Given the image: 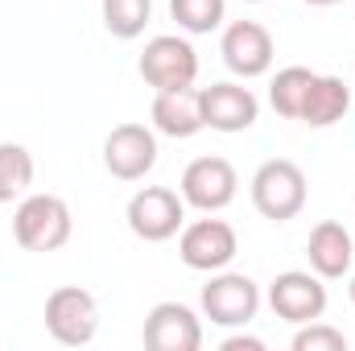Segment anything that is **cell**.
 <instances>
[{
  "instance_id": "2e32d148",
  "label": "cell",
  "mask_w": 355,
  "mask_h": 351,
  "mask_svg": "<svg viewBox=\"0 0 355 351\" xmlns=\"http://www.w3.org/2000/svg\"><path fill=\"white\" fill-rule=\"evenodd\" d=\"M347 108H352V87L339 75H314V87L306 95V108L297 120L310 128H331L347 116Z\"/></svg>"
},
{
  "instance_id": "603a6c76",
  "label": "cell",
  "mask_w": 355,
  "mask_h": 351,
  "mask_svg": "<svg viewBox=\"0 0 355 351\" xmlns=\"http://www.w3.org/2000/svg\"><path fill=\"white\" fill-rule=\"evenodd\" d=\"M306 4H314V8H331V4H343V0H306Z\"/></svg>"
},
{
  "instance_id": "9c48e42d",
  "label": "cell",
  "mask_w": 355,
  "mask_h": 351,
  "mask_svg": "<svg viewBox=\"0 0 355 351\" xmlns=\"http://www.w3.org/2000/svg\"><path fill=\"white\" fill-rule=\"evenodd\" d=\"M268 306H272L277 318H285L293 327L314 323V318L327 314V285H322V277L314 268L310 273H302V268L277 273L272 285H268Z\"/></svg>"
},
{
  "instance_id": "e0dca14e",
  "label": "cell",
  "mask_w": 355,
  "mask_h": 351,
  "mask_svg": "<svg viewBox=\"0 0 355 351\" xmlns=\"http://www.w3.org/2000/svg\"><path fill=\"white\" fill-rule=\"evenodd\" d=\"M310 87H314V71H310V67H285V71H277L272 83H268V103H272V112L285 116V120H297L302 108H306Z\"/></svg>"
},
{
  "instance_id": "8992f818",
  "label": "cell",
  "mask_w": 355,
  "mask_h": 351,
  "mask_svg": "<svg viewBox=\"0 0 355 351\" xmlns=\"http://www.w3.org/2000/svg\"><path fill=\"white\" fill-rule=\"evenodd\" d=\"M46 331L54 343L62 348H83L99 331V306L87 289L79 285H62L46 298Z\"/></svg>"
},
{
  "instance_id": "d6986e66",
  "label": "cell",
  "mask_w": 355,
  "mask_h": 351,
  "mask_svg": "<svg viewBox=\"0 0 355 351\" xmlns=\"http://www.w3.org/2000/svg\"><path fill=\"white\" fill-rule=\"evenodd\" d=\"M103 12V29L120 42H132L145 33L149 17H153V0H99Z\"/></svg>"
},
{
  "instance_id": "277c9868",
  "label": "cell",
  "mask_w": 355,
  "mask_h": 351,
  "mask_svg": "<svg viewBox=\"0 0 355 351\" xmlns=\"http://www.w3.org/2000/svg\"><path fill=\"white\" fill-rule=\"evenodd\" d=\"M128 228L137 240L145 244H166L174 240L178 232L186 228V198L170 190V186H145L128 198V211H124Z\"/></svg>"
},
{
  "instance_id": "3957f363",
  "label": "cell",
  "mask_w": 355,
  "mask_h": 351,
  "mask_svg": "<svg viewBox=\"0 0 355 351\" xmlns=\"http://www.w3.org/2000/svg\"><path fill=\"white\" fill-rule=\"evenodd\" d=\"M252 207L272 219V223H289L302 215L306 207V174L289 162V157H272L252 174Z\"/></svg>"
},
{
  "instance_id": "ffe728a7",
  "label": "cell",
  "mask_w": 355,
  "mask_h": 351,
  "mask_svg": "<svg viewBox=\"0 0 355 351\" xmlns=\"http://www.w3.org/2000/svg\"><path fill=\"white\" fill-rule=\"evenodd\" d=\"M227 0H170V17L186 33H215L223 25Z\"/></svg>"
},
{
  "instance_id": "7a4b0ae2",
  "label": "cell",
  "mask_w": 355,
  "mask_h": 351,
  "mask_svg": "<svg viewBox=\"0 0 355 351\" xmlns=\"http://www.w3.org/2000/svg\"><path fill=\"white\" fill-rule=\"evenodd\" d=\"M137 71L153 91H182L194 87V79H198V54L186 37L157 33V37L145 42V50L137 58Z\"/></svg>"
},
{
  "instance_id": "ba28073f",
  "label": "cell",
  "mask_w": 355,
  "mask_h": 351,
  "mask_svg": "<svg viewBox=\"0 0 355 351\" xmlns=\"http://www.w3.org/2000/svg\"><path fill=\"white\" fill-rule=\"evenodd\" d=\"M240 190V174L227 157H194L186 170H182V186L178 194L186 198V207L202 211V215H215L223 211Z\"/></svg>"
},
{
  "instance_id": "ac0fdd59",
  "label": "cell",
  "mask_w": 355,
  "mask_h": 351,
  "mask_svg": "<svg viewBox=\"0 0 355 351\" xmlns=\"http://www.w3.org/2000/svg\"><path fill=\"white\" fill-rule=\"evenodd\" d=\"M33 186V153L17 141H0V203L25 198Z\"/></svg>"
},
{
  "instance_id": "9a60e30c",
  "label": "cell",
  "mask_w": 355,
  "mask_h": 351,
  "mask_svg": "<svg viewBox=\"0 0 355 351\" xmlns=\"http://www.w3.org/2000/svg\"><path fill=\"white\" fill-rule=\"evenodd\" d=\"M153 128L162 137L186 141L194 132H202V103H198V87H182V91H157L153 95Z\"/></svg>"
},
{
  "instance_id": "7c38bea8",
  "label": "cell",
  "mask_w": 355,
  "mask_h": 351,
  "mask_svg": "<svg viewBox=\"0 0 355 351\" xmlns=\"http://www.w3.org/2000/svg\"><path fill=\"white\" fill-rule=\"evenodd\" d=\"M219 54L227 62L232 75L240 79H261L268 67H272V33H268L261 21H232L219 37Z\"/></svg>"
},
{
  "instance_id": "d4e9b609",
  "label": "cell",
  "mask_w": 355,
  "mask_h": 351,
  "mask_svg": "<svg viewBox=\"0 0 355 351\" xmlns=\"http://www.w3.org/2000/svg\"><path fill=\"white\" fill-rule=\"evenodd\" d=\"M248 4H261V0H248Z\"/></svg>"
},
{
  "instance_id": "7402d4cb",
  "label": "cell",
  "mask_w": 355,
  "mask_h": 351,
  "mask_svg": "<svg viewBox=\"0 0 355 351\" xmlns=\"http://www.w3.org/2000/svg\"><path fill=\"white\" fill-rule=\"evenodd\" d=\"M223 351H265V343L257 335H232V339H223Z\"/></svg>"
},
{
  "instance_id": "4fadbf2b",
  "label": "cell",
  "mask_w": 355,
  "mask_h": 351,
  "mask_svg": "<svg viewBox=\"0 0 355 351\" xmlns=\"http://www.w3.org/2000/svg\"><path fill=\"white\" fill-rule=\"evenodd\" d=\"M141 339L149 351H198L202 348V323L182 302H157L141 327Z\"/></svg>"
},
{
  "instance_id": "5bb4252c",
  "label": "cell",
  "mask_w": 355,
  "mask_h": 351,
  "mask_svg": "<svg viewBox=\"0 0 355 351\" xmlns=\"http://www.w3.org/2000/svg\"><path fill=\"white\" fill-rule=\"evenodd\" d=\"M306 257H310V268L322 277V281H339L352 273V261H355V240L352 232L335 219H322L314 223L310 240H306Z\"/></svg>"
},
{
  "instance_id": "44dd1931",
  "label": "cell",
  "mask_w": 355,
  "mask_h": 351,
  "mask_svg": "<svg viewBox=\"0 0 355 351\" xmlns=\"http://www.w3.org/2000/svg\"><path fill=\"white\" fill-rule=\"evenodd\" d=\"M293 351H347V335L327 323H302L293 335Z\"/></svg>"
},
{
  "instance_id": "30bf717a",
  "label": "cell",
  "mask_w": 355,
  "mask_h": 351,
  "mask_svg": "<svg viewBox=\"0 0 355 351\" xmlns=\"http://www.w3.org/2000/svg\"><path fill=\"white\" fill-rule=\"evenodd\" d=\"M103 166L120 182H141L157 166V137L145 124H116L103 141Z\"/></svg>"
},
{
  "instance_id": "52a82bcc",
  "label": "cell",
  "mask_w": 355,
  "mask_h": 351,
  "mask_svg": "<svg viewBox=\"0 0 355 351\" xmlns=\"http://www.w3.org/2000/svg\"><path fill=\"white\" fill-rule=\"evenodd\" d=\"M236 252H240L236 228L223 219H194L178 232V257L194 273H219L236 261Z\"/></svg>"
},
{
  "instance_id": "5b68a950",
  "label": "cell",
  "mask_w": 355,
  "mask_h": 351,
  "mask_svg": "<svg viewBox=\"0 0 355 351\" xmlns=\"http://www.w3.org/2000/svg\"><path fill=\"white\" fill-rule=\"evenodd\" d=\"M261 310V289L248 273H211V281L202 285V314L215 327H248Z\"/></svg>"
},
{
  "instance_id": "6da1fadb",
  "label": "cell",
  "mask_w": 355,
  "mask_h": 351,
  "mask_svg": "<svg viewBox=\"0 0 355 351\" xmlns=\"http://www.w3.org/2000/svg\"><path fill=\"white\" fill-rule=\"evenodd\" d=\"M75 232L71 207L58 194H25L12 215V236L25 252H58Z\"/></svg>"
},
{
  "instance_id": "8fae6325",
  "label": "cell",
  "mask_w": 355,
  "mask_h": 351,
  "mask_svg": "<svg viewBox=\"0 0 355 351\" xmlns=\"http://www.w3.org/2000/svg\"><path fill=\"white\" fill-rule=\"evenodd\" d=\"M198 103H202V128L215 132H248L261 116V99L244 83H211L198 87Z\"/></svg>"
},
{
  "instance_id": "cb8c5ba5",
  "label": "cell",
  "mask_w": 355,
  "mask_h": 351,
  "mask_svg": "<svg viewBox=\"0 0 355 351\" xmlns=\"http://www.w3.org/2000/svg\"><path fill=\"white\" fill-rule=\"evenodd\" d=\"M352 306H355V277H352Z\"/></svg>"
}]
</instances>
